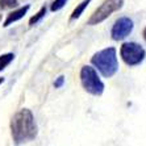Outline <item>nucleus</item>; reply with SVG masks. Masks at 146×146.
<instances>
[{
  "label": "nucleus",
  "mask_w": 146,
  "mask_h": 146,
  "mask_svg": "<svg viewBox=\"0 0 146 146\" xmlns=\"http://www.w3.org/2000/svg\"><path fill=\"white\" fill-rule=\"evenodd\" d=\"M91 62L106 78L113 76L119 70L117 53H116L115 48H107L98 51L96 54H94Z\"/></svg>",
  "instance_id": "f03ea898"
},
{
  "label": "nucleus",
  "mask_w": 146,
  "mask_h": 146,
  "mask_svg": "<svg viewBox=\"0 0 146 146\" xmlns=\"http://www.w3.org/2000/svg\"><path fill=\"white\" fill-rule=\"evenodd\" d=\"M13 58H15V55L12 54V53H8V54L0 55V70H3V68L7 67L11 62L13 61Z\"/></svg>",
  "instance_id": "1a4fd4ad"
},
{
  "label": "nucleus",
  "mask_w": 146,
  "mask_h": 146,
  "mask_svg": "<svg viewBox=\"0 0 146 146\" xmlns=\"http://www.w3.org/2000/svg\"><path fill=\"white\" fill-rule=\"evenodd\" d=\"M28 11H29V5H25V7L20 8V9H16V11H13V12H11L7 16V20L4 21L3 27H8V25H11L12 23H16V21H19L20 19H23V17L27 15Z\"/></svg>",
  "instance_id": "0eeeda50"
},
{
  "label": "nucleus",
  "mask_w": 146,
  "mask_h": 146,
  "mask_svg": "<svg viewBox=\"0 0 146 146\" xmlns=\"http://www.w3.org/2000/svg\"><path fill=\"white\" fill-rule=\"evenodd\" d=\"M11 129L13 139L17 143L33 139L37 134V126L34 122L33 113L27 108L19 111L11 121Z\"/></svg>",
  "instance_id": "f257e3e1"
},
{
  "label": "nucleus",
  "mask_w": 146,
  "mask_h": 146,
  "mask_svg": "<svg viewBox=\"0 0 146 146\" xmlns=\"http://www.w3.org/2000/svg\"><path fill=\"white\" fill-rule=\"evenodd\" d=\"M143 37H145V40H146V28H145V31H143Z\"/></svg>",
  "instance_id": "ddd939ff"
},
{
  "label": "nucleus",
  "mask_w": 146,
  "mask_h": 146,
  "mask_svg": "<svg viewBox=\"0 0 146 146\" xmlns=\"http://www.w3.org/2000/svg\"><path fill=\"white\" fill-rule=\"evenodd\" d=\"M124 4V0H104V3L98 8L90 17L88 25H96L108 19L113 12L119 11Z\"/></svg>",
  "instance_id": "39448f33"
},
{
  "label": "nucleus",
  "mask_w": 146,
  "mask_h": 146,
  "mask_svg": "<svg viewBox=\"0 0 146 146\" xmlns=\"http://www.w3.org/2000/svg\"><path fill=\"white\" fill-rule=\"evenodd\" d=\"M120 55L126 65L136 66L143 61L145 50L141 45L136 44V42H125L120 49Z\"/></svg>",
  "instance_id": "20e7f679"
},
{
  "label": "nucleus",
  "mask_w": 146,
  "mask_h": 146,
  "mask_svg": "<svg viewBox=\"0 0 146 146\" xmlns=\"http://www.w3.org/2000/svg\"><path fill=\"white\" fill-rule=\"evenodd\" d=\"M45 15H46V8L42 7L40 11H38V13L36 15V16H33V17L31 19V20H29V24L33 25V24H36V23H38V21H40L41 19H42V17L45 16Z\"/></svg>",
  "instance_id": "9d476101"
},
{
  "label": "nucleus",
  "mask_w": 146,
  "mask_h": 146,
  "mask_svg": "<svg viewBox=\"0 0 146 146\" xmlns=\"http://www.w3.org/2000/svg\"><path fill=\"white\" fill-rule=\"evenodd\" d=\"M132 31H133V21L129 17H120L113 25L111 36H112V38L115 41H120L128 37L132 33Z\"/></svg>",
  "instance_id": "423d86ee"
},
{
  "label": "nucleus",
  "mask_w": 146,
  "mask_h": 146,
  "mask_svg": "<svg viewBox=\"0 0 146 146\" xmlns=\"http://www.w3.org/2000/svg\"><path fill=\"white\" fill-rule=\"evenodd\" d=\"M66 3H67V0H54V3L51 4V11L57 12V11L62 9V8L65 7Z\"/></svg>",
  "instance_id": "9b49d317"
},
{
  "label": "nucleus",
  "mask_w": 146,
  "mask_h": 146,
  "mask_svg": "<svg viewBox=\"0 0 146 146\" xmlns=\"http://www.w3.org/2000/svg\"><path fill=\"white\" fill-rule=\"evenodd\" d=\"M91 3V0H83L80 4H79L78 7L75 8L74 11H72V13H71V20H75V19H79L80 17V15L84 12V9L87 8V5Z\"/></svg>",
  "instance_id": "6e6552de"
},
{
  "label": "nucleus",
  "mask_w": 146,
  "mask_h": 146,
  "mask_svg": "<svg viewBox=\"0 0 146 146\" xmlns=\"http://www.w3.org/2000/svg\"><path fill=\"white\" fill-rule=\"evenodd\" d=\"M3 82H4V79H3V78H0V84H1Z\"/></svg>",
  "instance_id": "4468645a"
},
{
  "label": "nucleus",
  "mask_w": 146,
  "mask_h": 146,
  "mask_svg": "<svg viewBox=\"0 0 146 146\" xmlns=\"http://www.w3.org/2000/svg\"><path fill=\"white\" fill-rule=\"evenodd\" d=\"M62 83H63V76H59V78H58V80L55 82V87H61Z\"/></svg>",
  "instance_id": "f8f14e48"
},
{
  "label": "nucleus",
  "mask_w": 146,
  "mask_h": 146,
  "mask_svg": "<svg viewBox=\"0 0 146 146\" xmlns=\"http://www.w3.org/2000/svg\"><path fill=\"white\" fill-rule=\"evenodd\" d=\"M80 82L86 91L95 96H100L104 91V83L99 78L98 72L91 66H83L80 70Z\"/></svg>",
  "instance_id": "7ed1b4c3"
}]
</instances>
